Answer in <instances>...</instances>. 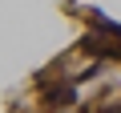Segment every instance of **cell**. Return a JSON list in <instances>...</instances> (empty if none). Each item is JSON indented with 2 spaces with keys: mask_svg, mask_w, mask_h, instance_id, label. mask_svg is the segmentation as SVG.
<instances>
[{
  "mask_svg": "<svg viewBox=\"0 0 121 113\" xmlns=\"http://www.w3.org/2000/svg\"><path fill=\"white\" fill-rule=\"evenodd\" d=\"M44 101H48V105H73V101H77V85H73V81L48 85V89H44Z\"/></svg>",
  "mask_w": 121,
  "mask_h": 113,
  "instance_id": "6da1fadb",
  "label": "cell"
}]
</instances>
